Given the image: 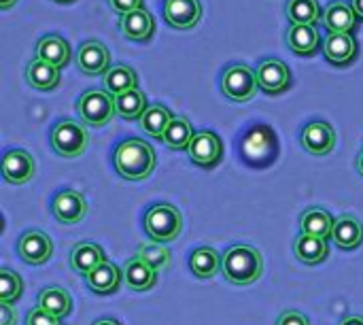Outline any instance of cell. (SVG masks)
<instances>
[{"label":"cell","mask_w":363,"mask_h":325,"mask_svg":"<svg viewBox=\"0 0 363 325\" xmlns=\"http://www.w3.org/2000/svg\"><path fill=\"white\" fill-rule=\"evenodd\" d=\"M113 164L119 177L128 181H143L155 170L157 158L153 147L143 138H128L115 147Z\"/></svg>","instance_id":"obj_1"},{"label":"cell","mask_w":363,"mask_h":325,"mask_svg":"<svg viewBox=\"0 0 363 325\" xmlns=\"http://www.w3.org/2000/svg\"><path fill=\"white\" fill-rule=\"evenodd\" d=\"M262 272H264V260L255 247L236 245L223 253L221 275L225 277L228 283L247 287V285H253L262 277Z\"/></svg>","instance_id":"obj_2"},{"label":"cell","mask_w":363,"mask_h":325,"mask_svg":"<svg viewBox=\"0 0 363 325\" xmlns=\"http://www.w3.org/2000/svg\"><path fill=\"white\" fill-rule=\"evenodd\" d=\"M143 226H145V232L149 234V238L153 243L166 245V243H172L181 236L183 215L177 206L162 202V204H155L147 211Z\"/></svg>","instance_id":"obj_3"},{"label":"cell","mask_w":363,"mask_h":325,"mask_svg":"<svg viewBox=\"0 0 363 325\" xmlns=\"http://www.w3.org/2000/svg\"><path fill=\"white\" fill-rule=\"evenodd\" d=\"M77 111L85 126L102 128L111 123V119L117 115L115 96H111L106 89H87L85 94H81L77 102Z\"/></svg>","instance_id":"obj_4"},{"label":"cell","mask_w":363,"mask_h":325,"mask_svg":"<svg viewBox=\"0 0 363 325\" xmlns=\"http://www.w3.org/2000/svg\"><path fill=\"white\" fill-rule=\"evenodd\" d=\"M89 145V134L83 123L62 119L51 130V149L62 158H79Z\"/></svg>","instance_id":"obj_5"},{"label":"cell","mask_w":363,"mask_h":325,"mask_svg":"<svg viewBox=\"0 0 363 325\" xmlns=\"http://www.w3.org/2000/svg\"><path fill=\"white\" fill-rule=\"evenodd\" d=\"M259 89L257 72L247 64H232L221 75V92L234 102H249Z\"/></svg>","instance_id":"obj_6"},{"label":"cell","mask_w":363,"mask_h":325,"mask_svg":"<svg viewBox=\"0 0 363 325\" xmlns=\"http://www.w3.org/2000/svg\"><path fill=\"white\" fill-rule=\"evenodd\" d=\"M187 155H189V160L196 166H200V168H213L223 158V143L211 130L196 132V136H194V141H191V145L187 149Z\"/></svg>","instance_id":"obj_7"},{"label":"cell","mask_w":363,"mask_h":325,"mask_svg":"<svg viewBox=\"0 0 363 325\" xmlns=\"http://www.w3.org/2000/svg\"><path fill=\"white\" fill-rule=\"evenodd\" d=\"M17 253H19V258L26 264L40 266V264L49 262V258L53 253V243H51V238L45 232H40V230H28L17 241Z\"/></svg>","instance_id":"obj_8"},{"label":"cell","mask_w":363,"mask_h":325,"mask_svg":"<svg viewBox=\"0 0 363 325\" xmlns=\"http://www.w3.org/2000/svg\"><path fill=\"white\" fill-rule=\"evenodd\" d=\"M77 66L87 77L106 75L111 70V53L100 40H85L77 51Z\"/></svg>","instance_id":"obj_9"},{"label":"cell","mask_w":363,"mask_h":325,"mask_svg":"<svg viewBox=\"0 0 363 325\" xmlns=\"http://www.w3.org/2000/svg\"><path fill=\"white\" fill-rule=\"evenodd\" d=\"M255 72H257L259 89H264L266 94H283L291 85V70L281 60L274 57L262 60Z\"/></svg>","instance_id":"obj_10"},{"label":"cell","mask_w":363,"mask_h":325,"mask_svg":"<svg viewBox=\"0 0 363 325\" xmlns=\"http://www.w3.org/2000/svg\"><path fill=\"white\" fill-rule=\"evenodd\" d=\"M36 172L34 158L23 149H11L2 155V177L11 185L28 183Z\"/></svg>","instance_id":"obj_11"},{"label":"cell","mask_w":363,"mask_h":325,"mask_svg":"<svg viewBox=\"0 0 363 325\" xmlns=\"http://www.w3.org/2000/svg\"><path fill=\"white\" fill-rule=\"evenodd\" d=\"M51 211L60 224L72 226V224H79L81 219H85L87 202H85L83 194H79L74 189H64V192L55 194V198L51 202Z\"/></svg>","instance_id":"obj_12"},{"label":"cell","mask_w":363,"mask_h":325,"mask_svg":"<svg viewBox=\"0 0 363 325\" xmlns=\"http://www.w3.org/2000/svg\"><path fill=\"white\" fill-rule=\"evenodd\" d=\"M302 147L313 155H328L336 147V132L328 121H311L302 130Z\"/></svg>","instance_id":"obj_13"},{"label":"cell","mask_w":363,"mask_h":325,"mask_svg":"<svg viewBox=\"0 0 363 325\" xmlns=\"http://www.w3.org/2000/svg\"><path fill=\"white\" fill-rule=\"evenodd\" d=\"M164 19L177 30H189L202 19L200 0H164Z\"/></svg>","instance_id":"obj_14"},{"label":"cell","mask_w":363,"mask_h":325,"mask_svg":"<svg viewBox=\"0 0 363 325\" xmlns=\"http://www.w3.org/2000/svg\"><path fill=\"white\" fill-rule=\"evenodd\" d=\"M357 40L353 34H334L330 32L323 38V55L334 66H347L357 57Z\"/></svg>","instance_id":"obj_15"},{"label":"cell","mask_w":363,"mask_h":325,"mask_svg":"<svg viewBox=\"0 0 363 325\" xmlns=\"http://www.w3.org/2000/svg\"><path fill=\"white\" fill-rule=\"evenodd\" d=\"M323 26L334 34H353L357 28V15L351 4L342 0H332L323 11Z\"/></svg>","instance_id":"obj_16"},{"label":"cell","mask_w":363,"mask_h":325,"mask_svg":"<svg viewBox=\"0 0 363 325\" xmlns=\"http://www.w3.org/2000/svg\"><path fill=\"white\" fill-rule=\"evenodd\" d=\"M119 28H121V34L125 38L147 43L155 34V19L151 17L149 11L138 9V11H132V13L123 15L121 21H119Z\"/></svg>","instance_id":"obj_17"},{"label":"cell","mask_w":363,"mask_h":325,"mask_svg":"<svg viewBox=\"0 0 363 325\" xmlns=\"http://www.w3.org/2000/svg\"><path fill=\"white\" fill-rule=\"evenodd\" d=\"M102 262H106V255H104L102 247H98L96 243H77L68 258L70 268L81 277H87Z\"/></svg>","instance_id":"obj_18"},{"label":"cell","mask_w":363,"mask_h":325,"mask_svg":"<svg viewBox=\"0 0 363 325\" xmlns=\"http://www.w3.org/2000/svg\"><path fill=\"white\" fill-rule=\"evenodd\" d=\"M87 287L94 292V294H100V296H108V294H115L123 281V270H119L113 262H102L96 270H91L87 277Z\"/></svg>","instance_id":"obj_19"},{"label":"cell","mask_w":363,"mask_h":325,"mask_svg":"<svg viewBox=\"0 0 363 325\" xmlns=\"http://www.w3.org/2000/svg\"><path fill=\"white\" fill-rule=\"evenodd\" d=\"M332 241L342 251H353L363 243V224L353 215H340L334 224Z\"/></svg>","instance_id":"obj_20"},{"label":"cell","mask_w":363,"mask_h":325,"mask_svg":"<svg viewBox=\"0 0 363 325\" xmlns=\"http://www.w3.org/2000/svg\"><path fill=\"white\" fill-rule=\"evenodd\" d=\"M121 270H123V283L132 292H147L157 283V270H153L149 264H145L138 255L130 258Z\"/></svg>","instance_id":"obj_21"},{"label":"cell","mask_w":363,"mask_h":325,"mask_svg":"<svg viewBox=\"0 0 363 325\" xmlns=\"http://www.w3.org/2000/svg\"><path fill=\"white\" fill-rule=\"evenodd\" d=\"M287 45L298 55H315L321 45V34H319L317 26L291 23L287 30Z\"/></svg>","instance_id":"obj_22"},{"label":"cell","mask_w":363,"mask_h":325,"mask_svg":"<svg viewBox=\"0 0 363 325\" xmlns=\"http://www.w3.org/2000/svg\"><path fill=\"white\" fill-rule=\"evenodd\" d=\"M36 57L45 60L57 68H64L70 62V45L60 34H45L36 43Z\"/></svg>","instance_id":"obj_23"},{"label":"cell","mask_w":363,"mask_h":325,"mask_svg":"<svg viewBox=\"0 0 363 325\" xmlns=\"http://www.w3.org/2000/svg\"><path fill=\"white\" fill-rule=\"evenodd\" d=\"M26 81L30 83V87L38 92H51L60 85V68L45 60L34 57L26 66Z\"/></svg>","instance_id":"obj_24"},{"label":"cell","mask_w":363,"mask_h":325,"mask_svg":"<svg viewBox=\"0 0 363 325\" xmlns=\"http://www.w3.org/2000/svg\"><path fill=\"white\" fill-rule=\"evenodd\" d=\"M334 224L336 219L325 211V209H308L302 213L300 217V230L302 234H308V236H317V238H332V232H334Z\"/></svg>","instance_id":"obj_25"},{"label":"cell","mask_w":363,"mask_h":325,"mask_svg":"<svg viewBox=\"0 0 363 325\" xmlns=\"http://www.w3.org/2000/svg\"><path fill=\"white\" fill-rule=\"evenodd\" d=\"M294 253H296V258L302 264L317 266V264H321L328 258L330 247H328V241H323V238L308 236V234H300L294 241Z\"/></svg>","instance_id":"obj_26"},{"label":"cell","mask_w":363,"mask_h":325,"mask_svg":"<svg viewBox=\"0 0 363 325\" xmlns=\"http://www.w3.org/2000/svg\"><path fill=\"white\" fill-rule=\"evenodd\" d=\"M223 255H219L213 247H198L189 255V270L198 279H213L217 272H221Z\"/></svg>","instance_id":"obj_27"},{"label":"cell","mask_w":363,"mask_h":325,"mask_svg":"<svg viewBox=\"0 0 363 325\" xmlns=\"http://www.w3.org/2000/svg\"><path fill=\"white\" fill-rule=\"evenodd\" d=\"M136 87H138V75L134 68H130L125 64L111 66V70L104 75V89L111 96H119V94L132 92Z\"/></svg>","instance_id":"obj_28"},{"label":"cell","mask_w":363,"mask_h":325,"mask_svg":"<svg viewBox=\"0 0 363 325\" xmlns=\"http://www.w3.org/2000/svg\"><path fill=\"white\" fill-rule=\"evenodd\" d=\"M38 309L55 315L57 319H64L72 311V298L62 287H45L38 294Z\"/></svg>","instance_id":"obj_29"},{"label":"cell","mask_w":363,"mask_h":325,"mask_svg":"<svg viewBox=\"0 0 363 325\" xmlns=\"http://www.w3.org/2000/svg\"><path fill=\"white\" fill-rule=\"evenodd\" d=\"M172 119H174V115L164 104H149V109L143 113V117L138 121L147 134H151L153 138H164V132L168 130Z\"/></svg>","instance_id":"obj_30"},{"label":"cell","mask_w":363,"mask_h":325,"mask_svg":"<svg viewBox=\"0 0 363 325\" xmlns=\"http://www.w3.org/2000/svg\"><path fill=\"white\" fill-rule=\"evenodd\" d=\"M149 109L147 104V96L136 87L132 92H125V94H119L115 96V111L119 117L132 121V119H140L143 113Z\"/></svg>","instance_id":"obj_31"},{"label":"cell","mask_w":363,"mask_h":325,"mask_svg":"<svg viewBox=\"0 0 363 325\" xmlns=\"http://www.w3.org/2000/svg\"><path fill=\"white\" fill-rule=\"evenodd\" d=\"M194 136H196V132H194L189 119H185V117H174V119L170 121L168 130L164 132V138H162V141H164L170 149H174V151H187L189 145H191V141H194Z\"/></svg>","instance_id":"obj_32"},{"label":"cell","mask_w":363,"mask_h":325,"mask_svg":"<svg viewBox=\"0 0 363 325\" xmlns=\"http://www.w3.org/2000/svg\"><path fill=\"white\" fill-rule=\"evenodd\" d=\"M287 17L291 23L300 26H315L323 19V11L319 0H289L287 2Z\"/></svg>","instance_id":"obj_33"},{"label":"cell","mask_w":363,"mask_h":325,"mask_svg":"<svg viewBox=\"0 0 363 325\" xmlns=\"http://www.w3.org/2000/svg\"><path fill=\"white\" fill-rule=\"evenodd\" d=\"M145 264H149L153 270H166L170 266V251L160 245V243H145L138 247V253H136Z\"/></svg>","instance_id":"obj_34"},{"label":"cell","mask_w":363,"mask_h":325,"mask_svg":"<svg viewBox=\"0 0 363 325\" xmlns=\"http://www.w3.org/2000/svg\"><path fill=\"white\" fill-rule=\"evenodd\" d=\"M23 292V281L17 272L2 268L0 270V302L2 304H13L19 300Z\"/></svg>","instance_id":"obj_35"},{"label":"cell","mask_w":363,"mask_h":325,"mask_svg":"<svg viewBox=\"0 0 363 325\" xmlns=\"http://www.w3.org/2000/svg\"><path fill=\"white\" fill-rule=\"evenodd\" d=\"M26 325H62V319H57L55 315L43 311V309H32L26 317Z\"/></svg>","instance_id":"obj_36"},{"label":"cell","mask_w":363,"mask_h":325,"mask_svg":"<svg viewBox=\"0 0 363 325\" xmlns=\"http://www.w3.org/2000/svg\"><path fill=\"white\" fill-rule=\"evenodd\" d=\"M108 4H111V9H113L115 13H119L121 17L128 15V13H132V11L143 9V0H108Z\"/></svg>","instance_id":"obj_37"},{"label":"cell","mask_w":363,"mask_h":325,"mask_svg":"<svg viewBox=\"0 0 363 325\" xmlns=\"http://www.w3.org/2000/svg\"><path fill=\"white\" fill-rule=\"evenodd\" d=\"M277 325H311L308 317L298 313V311H285L279 319H277Z\"/></svg>","instance_id":"obj_38"},{"label":"cell","mask_w":363,"mask_h":325,"mask_svg":"<svg viewBox=\"0 0 363 325\" xmlns=\"http://www.w3.org/2000/svg\"><path fill=\"white\" fill-rule=\"evenodd\" d=\"M15 321H17V313L11 309V304L0 302V325H15Z\"/></svg>","instance_id":"obj_39"},{"label":"cell","mask_w":363,"mask_h":325,"mask_svg":"<svg viewBox=\"0 0 363 325\" xmlns=\"http://www.w3.org/2000/svg\"><path fill=\"white\" fill-rule=\"evenodd\" d=\"M351 6H353L357 19H363V0H351Z\"/></svg>","instance_id":"obj_40"},{"label":"cell","mask_w":363,"mask_h":325,"mask_svg":"<svg viewBox=\"0 0 363 325\" xmlns=\"http://www.w3.org/2000/svg\"><path fill=\"white\" fill-rule=\"evenodd\" d=\"M340 325H363V317L362 315H353V317H347L345 321Z\"/></svg>","instance_id":"obj_41"},{"label":"cell","mask_w":363,"mask_h":325,"mask_svg":"<svg viewBox=\"0 0 363 325\" xmlns=\"http://www.w3.org/2000/svg\"><path fill=\"white\" fill-rule=\"evenodd\" d=\"M94 325H121L119 321H115V319H100V321H96Z\"/></svg>","instance_id":"obj_42"},{"label":"cell","mask_w":363,"mask_h":325,"mask_svg":"<svg viewBox=\"0 0 363 325\" xmlns=\"http://www.w3.org/2000/svg\"><path fill=\"white\" fill-rule=\"evenodd\" d=\"M15 2H17V0H0V6H2V9H11Z\"/></svg>","instance_id":"obj_43"},{"label":"cell","mask_w":363,"mask_h":325,"mask_svg":"<svg viewBox=\"0 0 363 325\" xmlns=\"http://www.w3.org/2000/svg\"><path fill=\"white\" fill-rule=\"evenodd\" d=\"M357 170H359V175L363 177V151L359 153V158H357Z\"/></svg>","instance_id":"obj_44"},{"label":"cell","mask_w":363,"mask_h":325,"mask_svg":"<svg viewBox=\"0 0 363 325\" xmlns=\"http://www.w3.org/2000/svg\"><path fill=\"white\" fill-rule=\"evenodd\" d=\"M55 2H70V0H55Z\"/></svg>","instance_id":"obj_45"}]
</instances>
